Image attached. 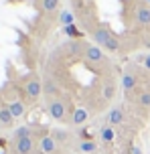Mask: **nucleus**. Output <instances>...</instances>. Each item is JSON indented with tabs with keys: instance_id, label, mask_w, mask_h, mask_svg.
I'll list each match as a JSON object with an SVG mask.
<instances>
[{
	"instance_id": "nucleus-1",
	"label": "nucleus",
	"mask_w": 150,
	"mask_h": 154,
	"mask_svg": "<svg viewBox=\"0 0 150 154\" xmlns=\"http://www.w3.org/2000/svg\"><path fill=\"white\" fill-rule=\"evenodd\" d=\"M43 91V83H41V79L37 75H32L29 81H26V95L31 97V100H37Z\"/></svg>"
},
{
	"instance_id": "nucleus-2",
	"label": "nucleus",
	"mask_w": 150,
	"mask_h": 154,
	"mask_svg": "<svg viewBox=\"0 0 150 154\" xmlns=\"http://www.w3.org/2000/svg\"><path fill=\"white\" fill-rule=\"evenodd\" d=\"M35 148L32 138H23V140H14V152L16 154H31Z\"/></svg>"
},
{
	"instance_id": "nucleus-3",
	"label": "nucleus",
	"mask_w": 150,
	"mask_h": 154,
	"mask_svg": "<svg viewBox=\"0 0 150 154\" xmlns=\"http://www.w3.org/2000/svg\"><path fill=\"white\" fill-rule=\"evenodd\" d=\"M49 114L53 116L55 120H63V116H65V103L61 100H51V101H49Z\"/></svg>"
},
{
	"instance_id": "nucleus-4",
	"label": "nucleus",
	"mask_w": 150,
	"mask_h": 154,
	"mask_svg": "<svg viewBox=\"0 0 150 154\" xmlns=\"http://www.w3.org/2000/svg\"><path fill=\"white\" fill-rule=\"evenodd\" d=\"M112 37V32L106 29V26H102V29H97V31L93 32V41H95V45L97 47H106V43L110 41Z\"/></svg>"
},
{
	"instance_id": "nucleus-5",
	"label": "nucleus",
	"mask_w": 150,
	"mask_h": 154,
	"mask_svg": "<svg viewBox=\"0 0 150 154\" xmlns=\"http://www.w3.org/2000/svg\"><path fill=\"white\" fill-rule=\"evenodd\" d=\"M55 148H57V140L53 138V136H43V140H41V150H43V152L51 154Z\"/></svg>"
},
{
	"instance_id": "nucleus-6",
	"label": "nucleus",
	"mask_w": 150,
	"mask_h": 154,
	"mask_svg": "<svg viewBox=\"0 0 150 154\" xmlns=\"http://www.w3.org/2000/svg\"><path fill=\"white\" fill-rule=\"evenodd\" d=\"M8 109H10L12 118H20V116H24V106H23L20 100H12L10 103H8Z\"/></svg>"
},
{
	"instance_id": "nucleus-7",
	"label": "nucleus",
	"mask_w": 150,
	"mask_h": 154,
	"mask_svg": "<svg viewBox=\"0 0 150 154\" xmlns=\"http://www.w3.org/2000/svg\"><path fill=\"white\" fill-rule=\"evenodd\" d=\"M85 57L89 61H102L103 51H99V47H85Z\"/></svg>"
},
{
	"instance_id": "nucleus-8",
	"label": "nucleus",
	"mask_w": 150,
	"mask_h": 154,
	"mask_svg": "<svg viewBox=\"0 0 150 154\" xmlns=\"http://www.w3.org/2000/svg\"><path fill=\"white\" fill-rule=\"evenodd\" d=\"M12 120H14V118H12V114H10L8 106H2V108H0V124H2V126H10Z\"/></svg>"
},
{
	"instance_id": "nucleus-9",
	"label": "nucleus",
	"mask_w": 150,
	"mask_h": 154,
	"mask_svg": "<svg viewBox=\"0 0 150 154\" xmlns=\"http://www.w3.org/2000/svg\"><path fill=\"white\" fill-rule=\"evenodd\" d=\"M136 18L142 24H150V8L148 6H140L138 12H136Z\"/></svg>"
},
{
	"instance_id": "nucleus-10",
	"label": "nucleus",
	"mask_w": 150,
	"mask_h": 154,
	"mask_svg": "<svg viewBox=\"0 0 150 154\" xmlns=\"http://www.w3.org/2000/svg\"><path fill=\"white\" fill-rule=\"evenodd\" d=\"M85 120H87V109L79 108V109H75V112H73V124H75V126H81Z\"/></svg>"
},
{
	"instance_id": "nucleus-11",
	"label": "nucleus",
	"mask_w": 150,
	"mask_h": 154,
	"mask_svg": "<svg viewBox=\"0 0 150 154\" xmlns=\"http://www.w3.org/2000/svg\"><path fill=\"white\" fill-rule=\"evenodd\" d=\"M106 51H110V53H118L120 51V41L116 38V35H112L110 37V41L106 43V47H103Z\"/></svg>"
},
{
	"instance_id": "nucleus-12",
	"label": "nucleus",
	"mask_w": 150,
	"mask_h": 154,
	"mask_svg": "<svg viewBox=\"0 0 150 154\" xmlns=\"http://www.w3.org/2000/svg\"><path fill=\"white\" fill-rule=\"evenodd\" d=\"M122 120H124V114H122V109L114 108L110 112V124L112 126H116V124H122Z\"/></svg>"
},
{
	"instance_id": "nucleus-13",
	"label": "nucleus",
	"mask_w": 150,
	"mask_h": 154,
	"mask_svg": "<svg viewBox=\"0 0 150 154\" xmlns=\"http://www.w3.org/2000/svg\"><path fill=\"white\" fill-rule=\"evenodd\" d=\"M23 138H31V128L29 126H20L14 132V140H23Z\"/></svg>"
},
{
	"instance_id": "nucleus-14",
	"label": "nucleus",
	"mask_w": 150,
	"mask_h": 154,
	"mask_svg": "<svg viewBox=\"0 0 150 154\" xmlns=\"http://www.w3.org/2000/svg\"><path fill=\"white\" fill-rule=\"evenodd\" d=\"M122 85H124V89H126V91H130V89L136 85V77L130 75V73H126V75L122 77Z\"/></svg>"
},
{
	"instance_id": "nucleus-15",
	"label": "nucleus",
	"mask_w": 150,
	"mask_h": 154,
	"mask_svg": "<svg viewBox=\"0 0 150 154\" xmlns=\"http://www.w3.org/2000/svg\"><path fill=\"white\" fill-rule=\"evenodd\" d=\"M59 20H61V24H63V26L73 24V12H71V10H63V12H61V16H59Z\"/></svg>"
},
{
	"instance_id": "nucleus-16",
	"label": "nucleus",
	"mask_w": 150,
	"mask_h": 154,
	"mask_svg": "<svg viewBox=\"0 0 150 154\" xmlns=\"http://www.w3.org/2000/svg\"><path fill=\"white\" fill-rule=\"evenodd\" d=\"M102 140L103 142H112V140H114V136H116V134H114V130H112L110 126H106V128H102Z\"/></svg>"
},
{
	"instance_id": "nucleus-17",
	"label": "nucleus",
	"mask_w": 150,
	"mask_h": 154,
	"mask_svg": "<svg viewBox=\"0 0 150 154\" xmlns=\"http://www.w3.org/2000/svg\"><path fill=\"white\" fill-rule=\"evenodd\" d=\"M79 150H81V152H93L95 150V142L93 140H87V142H81V144H79Z\"/></svg>"
},
{
	"instance_id": "nucleus-18",
	"label": "nucleus",
	"mask_w": 150,
	"mask_h": 154,
	"mask_svg": "<svg viewBox=\"0 0 150 154\" xmlns=\"http://www.w3.org/2000/svg\"><path fill=\"white\" fill-rule=\"evenodd\" d=\"M57 6H59V0H43V10L47 12H53Z\"/></svg>"
},
{
	"instance_id": "nucleus-19",
	"label": "nucleus",
	"mask_w": 150,
	"mask_h": 154,
	"mask_svg": "<svg viewBox=\"0 0 150 154\" xmlns=\"http://www.w3.org/2000/svg\"><path fill=\"white\" fill-rule=\"evenodd\" d=\"M63 31H65V35H69V37H73V38L81 37V35H79V31L75 29V24H69V26H63Z\"/></svg>"
},
{
	"instance_id": "nucleus-20",
	"label": "nucleus",
	"mask_w": 150,
	"mask_h": 154,
	"mask_svg": "<svg viewBox=\"0 0 150 154\" xmlns=\"http://www.w3.org/2000/svg\"><path fill=\"white\" fill-rule=\"evenodd\" d=\"M114 91H116L114 85H108V87L103 89V97H106V100H112V97H114Z\"/></svg>"
},
{
	"instance_id": "nucleus-21",
	"label": "nucleus",
	"mask_w": 150,
	"mask_h": 154,
	"mask_svg": "<svg viewBox=\"0 0 150 154\" xmlns=\"http://www.w3.org/2000/svg\"><path fill=\"white\" fill-rule=\"evenodd\" d=\"M140 103L146 106V108H150V93H142L140 95Z\"/></svg>"
},
{
	"instance_id": "nucleus-22",
	"label": "nucleus",
	"mask_w": 150,
	"mask_h": 154,
	"mask_svg": "<svg viewBox=\"0 0 150 154\" xmlns=\"http://www.w3.org/2000/svg\"><path fill=\"white\" fill-rule=\"evenodd\" d=\"M45 91H47L49 95H51V93H55V91H57V87H55L53 83H47V87H45Z\"/></svg>"
},
{
	"instance_id": "nucleus-23",
	"label": "nucleus",
	"mask_w": 150,
	"mask_h": 154,
	"mask_svg": "<svg viewBox=\"0 0 150 154\" xmlns=\"http://www.w3.org/2000/svg\"><path fill=\"white\" fill-rule=\"evenodd\" d=\"M144 65H146V69H150V55L146 57V59H144Z\"/></svg>"
},
{
	"instance_id": "nucleus-24",
	"label": "nucleus",
	"mask_w": 150,
	"mask_h": 154,
	"mask_svg": "<svg viewBox=\"0 0 150 154\" xmlns=\"http://www.w3.org/2000/svg\"><path fill=\"white\" fill-rule=\"evenodd\" d=\"M132 154H142V150H140V148L136 146V148H134V150H132Z\"/></svg>"
}]
</instances>
